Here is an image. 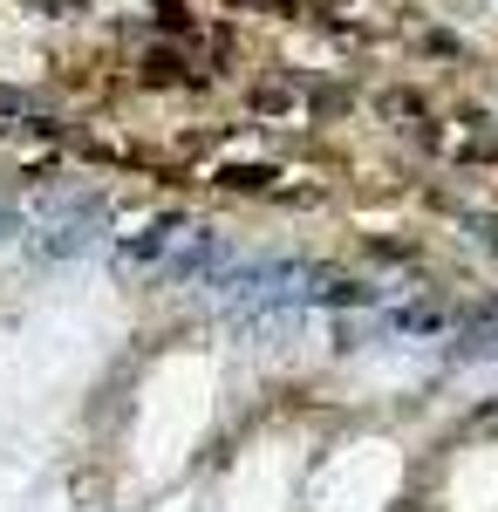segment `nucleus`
Listing matches in <instances>:
<instances>
[{"label":"nucleus","mask_w":498,"mask_h":512,"mask_svg":"<svg viewBox=\"0 0 498 512\" xmlns=\"http://www.w3.org/2000/svg\"><path fill=\"white\" fill-rule=\"evenodd\" d=\"M396 472H403L396 444H348L314 478V512H383L396 492Z\"/></svg>","instance_id":"f257e3e1"},{"label":"nucleus","mask_w":498,"mask_h":512,"mask_svg":"<svg viewBox=\"0 0 498 512\" xmlns=\"http://www.w3.org/2000/svg\"><path fill=\"white\" fill-rule=\"evenodd\" d=\"M287 444H260L239 472H232L226 485V506L232 512H280V499H287Z\"/></svg>","instance_id":"f03ea898"},{"label":"nucleus","mask_w":498,"mask_h":512,"mask_svg":"<svg viewBox=\"0 0 498 512\" xmlns=\"http://www.w3.org/2000/svg\"><path fill=\"white\" fill-rule=\"evenodd\" d=\"M451 512H498V444L458 458V472H451Z\"/></svg>","instance_id":"7ed1b4c3"}]
</instances>
